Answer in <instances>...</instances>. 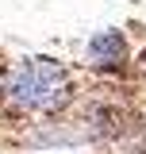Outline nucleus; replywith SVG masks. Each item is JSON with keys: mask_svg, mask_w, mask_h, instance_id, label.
<instances>
[{"mask_svg": "<svg viewBox=\"0 0 146 154\" xmlns=\"http://www.w3.org/2000/svg\"><path fill=\"white\" fill-rule=\"evenodd\" d=\"M42 154H58V150H42Z\"/></svg>", "mask_w": 146, "mask_h": 154, "instance_id": "nucleus-4", "label": "nucleus"}, {"mask_svg": "<svg viewBox=\"0 0 146 154\" xmlns=\"http://www.w3.org/2000/svg\"><path fill=\"white\" fill-rule=\"evenodd\" d=\"M142 62H146V58H142Z\"/></svg>", "mask_w": 146, "mask_h": 154, "instance_id": "nucleus-5", "label": "nucleus"}, {"mask_svg": "<svg viewBox=\"0 0 146 154\" xmlns=\"http://www.w3.org/2000/svg\"><path fill=\"white\" fill-rule=\"evenodd\" d=\"M85 62H89V69H96V73H119L127 66V35L115 31V27L96 31L85 42Z\"/></svg>", "mask_w": 146, "mask_h": 154, "instance_id": "nucleus-2", "label": "nucleus"}, {"mask_svg": "<svg viewBox=\"0 0 146 154\" xmlns=\"http://www.w3.org/2000/svg\"><path fill=\"white\" fill-rule=\"evenodd\" d=\"M77 77L65 62L50 54H31L4 66L0 112L12 119H54L73 104Z\"/></svg>", "mask_w": 146, "mask_h": 154, "instance_id": "nucleus-1", "label": "nucleus"}, {"mask_svg": "<svg viewBox=\"0 0 146 154\" xmlns=\"http://www.w3.org/2000/svg\"><path fill=\"white\" fill-rule=\"evenodd\" d=\"M0 81H4V66H0Z\"/></svg>", "mask_w": 146, "mask_h": 154, "instance_id": "nucleus-3", "label": "nucleus"}]
</instances>
